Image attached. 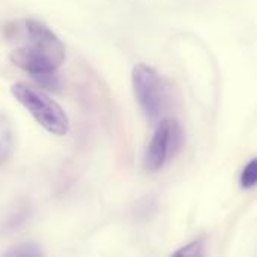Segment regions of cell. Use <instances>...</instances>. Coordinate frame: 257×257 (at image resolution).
Wrapping results in <instances>:
<instances>
[{"instance_id":"cell-3","label":"cell","mask_w":257,"mask_h":257,"mask_svg":"<svg viewBox=\"0 0 257 257\" xmlns=\"http://www.w3.org/2000/svg\"><path fill=\"white\" fill-rule=\"evenodd\" d=\"M134 96L149 122H160L169 107L167 84L151 66L139 63L131 74Z\"/></svg>"},{"instance_id":"cell-7","label":"cell","mask_w":257,"mask_h":257,"mask_svg":"<svg viewBox=\"0 0 257 257\" xmlns=\"http://www.w3.org/2000/svg\"><path fill=\"white\" fill-rule=\"evenodd\" d=\"M205 253V239L203 238H197L191 242H188L187 245L181 247L179 250H176L173 253L175 257H196L202 256Z\"/></svg>"},{"instance_id":"cell-2","label":"cell","mask_w":257,"mask_h":257,"mask_svg":"<svg viewBox=\"0 0 257 257\" xmlns=\"http://www.w3.org/2000/svg\"><path fill=\"white\" fill-rule=\"evenodd\" d=\"M11 93L47 133L57 137L68 134V114L44 90L27 83H15L11 86Z\"/></svg>"},{"instance_id":"cell-8","label":"cell","mask_w":257,"mask_h":257,"mask_svg":"<svg viewBox=\"0 0 257 257\" xmlns=\"http://www.w3.org/2000/svg\"><path fill=\"white\" fill-rule=\"evenodd\" d=\"M241 187L245 190L254 188L257 184V160H251L247 163V166L244 167L242 173H241Z\"/></svg>"},{"instance_id":"cell-5","label":"cell","mask_w":257,"mask_h":257,"mask_svg":"<svg viewBox=\"0 0 257 257\" xmlns=\"http://www.w3.org/2000/svg\"><path fill=\"white\" fill-rule=\"evenodd\" d=\"M14 151V133L8 123H0V166L5 164Z\"/></svg>"},{"instance_id":"cell-9","label":"cell","mask_w":257,"mask_h":257,"mask_svg":"<svg viewBox=\"0 0 257 257\" xmlns=\"http://www.w3.org/2000/svg\"><path fill=\"white\" fill-rule=\"evenodd\" d=\"M32 77L38 81V84L42 89L57 92L59 87H60V81H59V77L56 75V71L54 72H42V74H36V75H32Z\"/></svg>"},{"instance_id":"cell-1","label":"cell","mask_w":257,"mask_h":257,"mask_svg":"<svg viewBox=\"0 0 257 257\" xmlns=\"http://www.w3.org/2000/svg\"><path fill=\"white\" fill-rule=\"evenodd\" d=\"M23 29L26 42L11 51V62L30 75L54 72L66 57L63 42L48 26L38 20H26Z\"/></svg>"},{"instance_id":"cell-6","label":"cell","mask_w":257,"mask_h":257,"mask_svg":"<svg viewBox=\"0 0 257 257\" xmlns=\"http://www.w3.org/2000/svg\"><path fill=\"white\" fill-rule=\"evenodd\" d=\"M3 256L8 257H39L44 256L42 248L39 247V244L36 242H20L15 247H11L9 250H6L3 253Z\"/></svg>"},{"instance_id":"cell-4","label":"cell","mask_w":257,"mask_h":257,"mask_svg":"<svg viewBox=\"0 0 257 257\" xmlns=\"http://www.w3.org/2000/svg\"><path fill=\"white\" fill-rule=\"evenodd\" d=\"M184 146V130L181 123L170 117H163L157 122L154 136L143 157L145 170L160 172L170 160H173Z\"/></svg>"}]
</instances>
